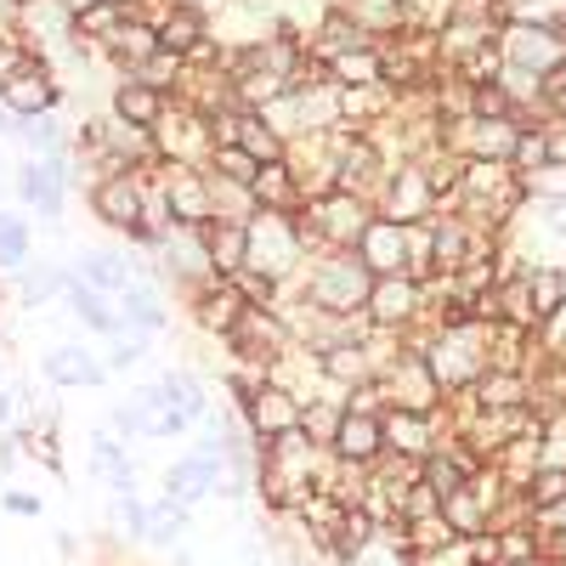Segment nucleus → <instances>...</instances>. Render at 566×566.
<instances>
[{
  "label": "nucleus",
  "instance_id": "obj_1",
  "mask_svg": "<svg viewBox=\"0 0 566 566\" xmlns=\"http://www.w3.org/2000/svg\"><path fill=\"white\" fill-rule=\"evenodd\" d=\"M368 283H374V272L363 266L357 250H328L306 272V306L328 312V317H357L363 301H368Z\"/></svg>",
  "mask_w": 566,
  "mask_h": 566
},
{
  "label": "nucleus",
  "instance_id": "obj_2",
  "mask_svg": "<svg viewBox=\"0 0 566 566\" xmlns=\"http://www.w3.org/2000/svg\"><path fill=\"white\" fill-rule=\"evenodd\" d=\"M250 232V255L244 266L250 272H266V277H290L301 261H306V232H301V216H272V210H255V221L244 227Z\"/></svg>",
  "mask_w": 566,
  "mask_h": 566
},
{
  "label": "nucleus",
  "instance_id": "obj_3",
  "mask_svg": "<svg viewBox=\"0 0 566 566\" xmlns=\"http://www.w3.org/2000/svg\"><path fill=\"white\" fill-rule=\"evenodd\" d=\"M374 210L357 199V193H340V187H328V193L312 199V216L301 221L306 244H323V250H357V239L368 232Z\"/></svg>",
  "mask_w": 566,
  "mask_h": 566
},
{
  "label": "nucleus",
  "instance_id": "obj_4",
  "mask_svg": "<svg viewBox=\"0 0 566 566\" xmlns=\"http://www.w3.org/2000/svg\"><path fill=\"white\" fill-rule=\"evenodd\" d=\"M368 328H386V335H408L413 323H424V283H413L408 272L397 277H374L368 301H363Z\"/></svg>",
  "mask_w": 566,
  "mask_h": 566
},
{
  "label": "nucleus",
  "instance_id": "obj_5",
  "mask_svg": "<svg viewBox=\"0 0 566 566\" xmlns=\"http://www.w3.org/2000/svg\"><path fill=\"white\" fill-rule=\"evenodd\" d=\"M91 210H97L108 227L130 232V239L142 244H159L165 239V227H148V210H142V187L130 176H103L97 187H91Z\"/></svg>",
  "mask_w": 566,
  "mask_h": 566
},
{
  "label": "nucleus",
  "instance_id": "obj_6",
  "mask_svg": "<svg viewBox=\"0 0 566 566\" xmlns=\"http://www.w3.org/2000/svg\"><path fill=\"white\" fill-rule=\"evenodd\" d=\"M301 397L290 391V386H261V391H250L244 402H239V413H244V424H250V442L261 448V442H277V437H290V431H301Z\"/></svg>",
  "mask_w": 566,
  "mask_h": 566
},
{
  "label": "nucleus",
  "instance_id": "obj_7",
  "mask_svg": "<svg viewBox=\"0 0 566 566\" xmlns=\"http://www.w3.org/2000/svg\"><path fill=\"white\" fill-rule=\"evenodd\" d=\"M165 221L181 227V232H193V227L210 221V181L199 170H187V165L170 170V181H165Z\"/></svg>",
  "mask_w": 566,
  "mask_h": 566
},
{
  "label": "nucleus",
  "instance_id": "obj_8",
  "mask_svg": "<svg viewBox=\"0 0 566 566\" xmlns=\"http://www.w3.org/2000/svg\"><path fill=\"white\" fill-rule=\"evenodd\" d=\"M380 437H386V453H402V459H431L442 448L437 437V413H402V408H386L380 413Z\"/></svg>",
  "mask_w": 566,
  "mask_h": 566
},
{
  "label": "nucleus",
  "instance_id": "obj_9",
  "mask_svg": "<svg viewBox=\"0 0 566 566\" xmlns=\"http://www.w3.org/2000/svg\"><path fill=\"white\" fill-rule=\"evenodd\" d=\"M357 255H363V266H368L374 277L408 272V227H397V221H386V216H374L368 232L357 239Z\"/></svg>",
  "mask_w": 566,
  "mask_h": 566
},
{
  "label": "nucleus",
  "instance_id": "obj_10",
  "mask_svg": "<svg viewBox=\"0 0 566 566\" xmlns=\"http://www.w3.org/2000/svg\"><path fill=\"white\" fill-rule=\"evenodd\" d=\"M328 453H335L340 464H357V470H368L374 459L386 453V437H380V413H357V408H346V413H340V431H335V442H328Z\"/></svg>",
  "mask_w": 566,
  "mask_h": 566
},
{
  "label": "nucleus",
  "instance_id": "obj_11",
  "mask_svg": "<svg viewBox=\"0 0 566 566\" xmlns=\"http://www.w3.org/2000/svg\"><path fill=\"white\" fill-rule=\"evenodd\" d=\"M193 239H199V250H205V266L216 272V277H232V272H244V255H250V232L239 227V221H205V227H193Z\"/></svg>",
  "mask_w": 566,
  "mask_h": 566
},
{
  "label": "nucleus",
  "instance_id": "obj_12",
  "mask_svg": "<svg viewBox=\"0 0 566 566\" xmlns=\"http://www.w3.org/2000/svg\"><path fill=\"white\" fill-rule=\"evenodd\" d=\"M193 317H199V328H210V335L227 340V328L244 317V301L227 277H199L193 283Z\"/></svg>",
  "mask_w": 566,
  "mask_h": 566
},
{
  "label": "nucleus",
  "instance_id": "obj_13",
  "mask_svg": "<svg viewBox=\"0 0 566 566\" xmlns=\"http://www.w3.org/2000/svg\"><path fill=\"white\" fill-rule=\"evenodd\" d=\"M40 374L52 386H103L108 380V363H97L85 346H52L40 357Z\"/></svg>",
  "mask_w": 566,
  "mask_h": 566
},
{
  "label": "nucleus",
  "instance_id": "obj_14",
  "mask_svg": "<svg viewBox=\"0 0 566 566\" xmlns=\"http://www.w3.org/2000/svg\"><path fill=\"white\" fill-rule=\"evenodd\" d=\"M57 103V85H52V74L45 69H18L12 80H0V108H18V114H45Z\"/></svg>",
  "mask_w": 566,
  "mask_h": 566
},
{
  "label": "nucleus",
  "instance_id": "obj_15",
  "mask_svg": "<svg viewBox=\"0 0 566 566\" xmlns=\"http://www.w3.org/2000/svg\"><path fill=\"white\" fill-rule=\"evenodd\" d=\"M250 199H255V210H272V216H290L295 210V199H301V176L290 170V165H261L255 170V181H250Z\"/></svg>",
  "mask_w": 566,
  "mask_h": 566
},
{
  "label": "nucleus",
  "instance_id": "obj_16",
  "mask_svg": "<svg viewBox=\"0 0 566 566\" xmlns=\"http://www.w3.org/2000/svg\"><path fill=\"white\" fill-rule=\"evenodd\" d=\"M374 533H380L374 510H368V504H346V510H340V522H335V533H328V555H335V560L346 566L357 549H368V544H374Z\"/></svg>",
  "mask_w": 566,
  "mask_h": 566
},
{
  "label": "nucleus",
  "instance_id": "obj_17",
  "mask_svg": "<svg viewBox=\"0 0 566 566\" xmlns=\"http://www.w3.org/2000/svg\"><path fill=\"white\" fill-rule=\"evenodd\" d=\"M114 312H119V328L130 323V328H142V335H159V328H170V312H165V301H159L154 283H130Z\"/></svg>",
  "mask_w": 566,
  "mask_h": 566
},
{
  "label": "nucleus",
  "instance_id": "obj_18",
  "mask_svg": "<svg viewBox=\"0 0 566 566\" xmlns=\"http://www.w3.org/2000/svg\"><path fill=\"white\" fill-rule=\"evenodd\" d=\"M80 283H85V290H97V295H125L136 283V266L125 255L91 250V255H80Z\"/></svg>",
  "mask_w": 566,
  "mask_h": 566
},
{
  "label": "nucleus",
  "instance_id": "obj_19",
  "mask_svg": "<svg viewBox=\"0 0 566 566\" xmlns=\"http://www.w3.org/2000/svg\"><path fill=\"white\" fill-rule=\"evenodd\" d=\"M18 193H23V205H34L40 216H63V165H29L23 176H18Z\"/></svg>",
  "mask_w": 566,
  "mask_h": 566
},
{
  "label": "nucleus",
  "instance_id": "obj_20",
  "mask_svg": "<svg viewBox=\"0 0 566 566\" xmlns=\"http://www.w3.org/2000/svg\"><path fill=\"white\" fill-rule=\"evenodd\" d=\"M442 522H448V533L453 538H476V533H493V515H488V504L470 493V482L459 488V493H448L442 499Z\"/></svg>",
  "mask_w": 566,
  "mask_h": 566
},
{
  "label": "nucleus",
  "instance_id": "obj_21",
  "mask_svg": "<svg viewBox=\"0 0 566 566\" xmlns=\"http://www.w3.org/2000/svg\"><path fill=\"white\" fill-rule=\"evenodd\" d=\"M91 464L108 476V488L119 493V499H130L136 493V464L125 459V448H119V437H108V431H97L91 437Z\"/></svg>",
  "mask_w": 566,
  "mask_h": 566
},
{
  "label": "nucleus",
  "instance_id": "obj_22",
  "mask_svg": "<svg viewBox=\"0 0 566 566\" xmlns=\"http://www.w3.org/2000/svg\"><path fill=\"white\" fill-rule=\"evenodd\" d=\"M63 301H69V312L85 323V328H97V335H119V312L108 306V295H97V290H85L80 277H69V290H63Z\"/></svg>",
  "mask_w": 566,
  "mask_h": 566
},
{
  "label": "nucleus",
  "instance_id": "obj_23",
  "mask_svg": "<svg viewBox=\"0 0 566 566\" xmlns=\"http://www.w3.org/2000/svg\"><path fill=\"white\" fill-rule=\"evenodd\" d=\"M154 34H159V52H170V57H181V52H199L205 18H199V7H170V12H165V23H159Z\"/></svg>",
  "mask_w": 566,
  "mask_h": 566
},
{
  "label": "nucleus",
  "instance_id": "obj_24",
  "mask_svg": "<svg viewBox=\"0 0 566 566\" xmlns=\"http://www.w3.org/2000/svg\"><path fill=\"white\" fill-rule=\"evenodd\" d=\"M515 499H522V510H527V522H533V515H538L544 504H555V499H566V464H555V459H544V464L533 470V476L522 482V493H515Z\"/></svg>",
  "mask_w": 566,
  "mask_h": 566
},
{
  "label": "nucleus",
  "instance_id": "obj_25",
  "mask_svg": "<svg viewBox=\"0 0 566 566\" xmlns=\"http://www.w3.org/2000/svg\"><path fill=\"white\" fill-rule=\"evenodd\" d=\"M114 108H119V119L130 125V130H148V125H159V108H165V97L154 85H142V80H130V85H119V97H114Z\"/></svg>",
  "mask_w": 566,
  "mask_h": 566
},
{
  "label": "nucleus",
  "instance_id": "obj_26",
  "mask_svg": "<svg viewBox=\"0 0 566 566\" xmlns=\"http://www.w3.org/2000/svg\"><path fill=\"white\" fill-rule=\"evenodd\" d=\"M232 148H244L255 165H277V159H283V142H277V130H272L266 119H255V114H244L239 125H232Z\"/></svg>",
  "mask_w": 566,
  "mask_h": 566
},
{
  "label": "nucleus",
  "instance_id": "obj_27",
  "mask_svg": "<svg viewBox=\"0 0 566 566\" xmlns=\"http://www.w3.org/2000/svg\"><path fill=\"white\" fill-rule=\"evenodd\" d=\"M108 40H114V52H119L125 63H148V57L159 52V34H154V23H130V18H125V23H119Z\"/></svg>",
  "mask_w": 566,
  "mask_h": 566
},
{
  "label": "nucleus",
  "instance_id": "obj_28",
  "mask_svg": "<svg viewBox=\"0 0 566 566\" xmlns=\"http://www.w3.org/2000/svg\"><path fill=\"white\" fill-rule=\"evenodd\" d=\"M527 301H533V317H538V323L566 301V283H560L555 266H533V272H527Z\"/></svg>",
  "mask_w": 566,
  "mask_h": 566
},
{
  "label": "nucleus",
  "instance_id": "obj_29",
  "mask_svg": "<svg viewBox=\"0 0 566 566\" xmlns=\"http://www.w3.org/2000/svg\"><path fill=\"white\" fill-rule=\"evenodd\" d=\"M181 533H187V510L181 504H170V499L148 504V544L170 549V544H181Z\"/></svg>",
  "mask_w": 566,
  "mask_h": 566
},
{
  "label": "nucleus",
  "instance_id": "obj_30",
  "mask_svg": "<svg viewBox=\"0 0 566 566\" xmlns=\"http://www.w3.org/2000/svg\"><path fill=\"white\" fill-rule=\"evenodd\" d=\"M63 290H69V272H63V266H34V272H23V283H18L23 306H45V301L63 295Z\"/></svg>",
  "mask_w": 566,
  "mask_h": 566
},
{
  "label": "nucleus",
  "instance_id": "obj_31",
  "mask_svg": "<svg viewBox=\"0 0 566 566\" xmlns=\"http://www.w3.org/2000/svg\"><path fill=\"white\" fill-rule=\"evenodd\" d=\"M510 108H515L510 85L476 80V91H470V119H510Z\"/></svg>",
  "mask_w": 566,
  "mask_h": 566
},
{
  "label": "nucleus",
  "instance_id": "obj_32",
  "mask_svg": "<svg viewBox=\"0 0 566 566\" xmlns=\"http://www.w3.org/2000/svg\"><path fill=\"white\" fill-rule=\"evenodd\" d=\"M227 283L239 290V301H244V306H277V290H283L277 277H266V272H250V266H244V272H232Z\"/></svg>",
  "mask_w": 566,
  "mask_h": 566
},
{
  "label": "nucleus",
  "instance_id": "obj_33",
  "mask_svg": "<svg viewBox=\"0 0 566 566\" xmlns=\"http://www.w3.org/2000/svg\"><path fill=\"white\" fill-rule=\"evenodd\" d=\"M210 165H216V176H221V181H239V187H250V181H255V170H261L244 148H232V142L210 154Z\"/></svg>",
  "mask_w": 566,
  "mask_h": 566
},
{
  "label": "nucleus",
  "instance_id": "obj_34",
  "mask_svg": "<svg viewBox=\"0 0 566 566\" xmlns=\"http://www.w3.org/2000/svg\"><path fill=\"white\" fill-rule=\"evenodd\" d=\"M352 23L363 29H397L402 23V0H352Z\"/></svg>",
  "mask_w": 566,
  "mask_h": 566
},
{
  "label": "nucleus",
  "instance_id": "obj_35",
  "mask_svg": "<svg viewBox=\"0 0 566 566\" xmlns=\"http://www.w3.org/2000/svg\"><path fill=\"white\" fill-rule=\"evenodd\" d=\"M29 261V227L23 216H0V266H23Z\"/></svg>",
  "mask_w": 566,
  "mask_h": 566
},
{
  "label": "nucleus",
  "instance_id": "obj_36",
  "mask_svg": "<svg viewBox=\"0 0 566 566\" xmlns=\"http://www.w3.org/2000/svg\"><path fill=\"white\" fill-rule=\"evenodd\" d=\"M119 23H125V12H119V7H108V0H103V7H91V12H80V23H74V29H80V34H103V29L114 34Z\"/></svg>",
  "mask_w": 566,
  "mask_h": 566
},
{
  "label": "nucleus",
  "instance_id": "obj_37",
  "mask_svg": "<svg viewBox=\"0 0 566 566\" xmlns=\"http://www.w3.org/2000/svg\"><path fill=\"white\" fill-rule=\"evenodd\" d=\"M533 533H538V538H555V533H566V499H555V504H544V510L533 515Z\"/></svg>",
  "mask_w": 566,
  "mask_h": 566
},
{
  "label": "nucleus",
  "instance_id": "obj_38",
  "mask_svg": "<svg viewBox=\"0 0 566 566\" xmlns=\"http://www.w3.org/2000/svg\"><path fill=\"white\" fill-rule=\"evenodd\" d=\"M119 522L130 527V538H148V504H142L136 493H130V499H119Z\"/></svg>",
  "mask_w": 566,
  "mask_h": 566
},
{
  "label": "nucleus",
  "instance_id": "obj_39",
  "mask_svg": "<svg viewBox=\"0 0 566 566\" xmlns=\"http://www.w3.org/2000/svg\"><path fill=\"white\" fill-rule=\"evenodd\" d=\"M544 159L566 170V119H555V125H544Z\"/></svg>",
  "mask_w": 566,
  "mask_h": 566
},
{
  "label": "nucleus",
  "instance_id": "obj_40",
  "mask_svg": "<svg viewBox=\"0 0 566 566\" xmlns=\"http://www.w3.org/2000/svg\"><path fill=\"white\" fill-rule=\"evenodd\" d=\"M142 352H148L142 340H114V352H108V374H114V368H119V374H125V368H136V363H142Z\"/></svg>",
  "mask_w": 566,
  "mask_h": 566
},
{
  "label": "nucleus",
  "instance_id": "obj_41",
  "mask_svg": "<svg viewBox=\"0 0 566 566\" xmlns=\"http://www.w3.org/2000/svg\"><path fill=\"white\" fill-rule=\"evenodd\" d=\"M0 504H7V515H23V522H40V499H34V493H18V488H7V499H0Z\"/></svg>",
  "mask_w": 566,
  "mask_h": 566
},
{
  "label": "nucleus",
  "instance_id": "obj_42",
  "mask_svg": "<svg viewBox=\"0 0 566 566\" xmlns=\"http://www.w3.org/2000/svg\"><path fill=\"white\" fill-rule=\"evenodd\" d=\"M23 130H29V142H34V148H57V130L45 125V119H29Z\"/></svg>",
  "mask_w": 566,
  "mask_h": 566
},
{
  "label": "nucleus",
  "instance_id": "obj_43",
  "mask_svg": "<svg viewBox=\"0 0 566 566\" xmlns=\"http://www.w3.org/2000/svg\"><path fill=\"white\" fill-rule=\"evenodd\" d=\"M7 419H12V397L0 391V431H7Z\"/></svg>",
  "mask_w": 566,
  "mask_h": 566
},
{
  "label": "nucleus",
  "instance_id": "obj_44",
  "mask_svg": "<svg viewBox=\"0 0 566 566\" xmlns=\"http://www.w3.org/2000/svg\"><path fill=\"white\" fill-rule=\"evenodd\" d=\"M510 566H544V560H510Z\"/></svg>",
  "mask_w": 566,
  "mask_h": 566
},
{
  "label": "nucleus",
  "instance_id": "obj_45",
  "mask_svg": "<svg viewBox=\"0 0 566 566\" xmlns=\"http://www.w3.org/2000/svg\"><path fill=\"white\" fill-rule=\"evenodd\" d=\"M0 130H12V125H7V108H0Z\"/></svg>",
  "mask_w": 566,
  "mask_h": 566
}]
</instances>
